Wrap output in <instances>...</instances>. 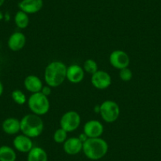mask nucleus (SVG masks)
<instances>
[{
  "label": "nucleus",
  "instance_id": "f257e3e1",
  "mask_svg": "<svg viewBox=\"0 0 161 161\" xmlns=\"http://www.w3.org/2000/svg\"><path fill=\"white\" fill-rule=\"evenodd\" d=\"M67 66L61 61H53L49 63L44 70V80L51 88L61 86L66 79Z\"/></svg>",
  "mask_w": 161,
  "mask_h": 161
},
{
  "label": "nucleus",
  "instance_id": "f03ea898",
  "mask_svg": "<svg viewBox=\"0 0 161 161\" xmlns=\"http://www.w3.org/2000/svg\"><path fill=\"white\" fill-rule=\"evenodd\" d=\"M108 144L101 137L87 138L83 142L82 152L85 156L92 160H98L107 155L108 152Z\"/></svg>",
  "mask_w": 161,
  "mask_h": 161
},
{
  "label": "nucleus",
  "instance_id": "7ed1b4c3",
  "mask_svg": "<svg viewBox=\"0 0 161 161\" xmlns=\"http://www.w3.org/2000/svg\"><path fill=\"white\" fill-rule=\"evenodd\" d=\"M21 131L30 138L38 137L44 131V125L40 116L35 114H28L20 120Z\"/></svg>",
  "mask_w": 161,
  "mask_h": 161
},
{
  "label": "nucleus",
  "instance_id": "20e7f679",
  "mask_svg": "<svg viewBox=\"0 0 161 161\" xmlns=\"http://www.w3.org/2000/svg\"><path fill=\"white\" fill-rule=\"evenodd\" d=\"M28 106L32 114L41 116L47 114L50 110V101L48 97L41 92L32 93L28 99Z\"/></svg>",
  "mask_w": 161,
  "mask_h": 161
},
{
  "label": "nucleus",
  "instance_id": "39448f33",
  "mask_svg": "<svg viewBox=\"0 0 161 161\" xmlns=\"http://www.w3.org/2000/svg\"><path fill=\"white\" fill-rule=\"evenodd\" d=\"M100 114L103 120L108 123H112L120 115V108L116 102L108 100L100 105Z\"/></svg>",
  "mask_w": 161,
  "mask_h": 161
},
{
  "label": "nucleus",
  "instance_id": "423d86ee",
  "mask_svg": "<svg viewBox=\"0 0 161 161\" xmlns=\"http://www.w3.org/2000/svg\"><path fill=\"white\" fill-rule=\"evenodd\" d=\"M80 115L75 111H69L63 114L60 119V127L67 133L76 130L80 126Z\"/></svg>",
  "mask_w": 161,
  "mask_h": 161
},
{
  "label": "nucleus",
  "instance_id": "0eeeda50",
  "mask_svg": "<svg viewBox=\"0 0 161 161\" xmlns=\"http://www.w3.org/2000/svg\"><path fill=\"white\" fill-rule=\"evenodd\" d=\"M110 64L117 69L129 67L130 58L128 54L123 50H114L109 55Z\"/></svg>",
  "mask_w": 161,
  "mask_h": 161
},
{
  "label": "nucleus",
  "instance_id": "6e6552de",
  "mask_svg": "<svg viewBox=\"0 0 161 161\" xmlns=\"http://www.w3.org/2000/svg\"><path fill=\"white\" fill-rule=\"evenodd\" d=\"M112 80L111 77L108 72L104 70H98L93 74L91 77V83L96 89L100 90H104L110 87Z\"/></svg>",
  "mask_w": 161,
  "mask_h": 161
},
{
  "label": "nucleus",
  "instance_id": "1a4fd4ad",
  "mask_svg": "<svg viewBox=\"0 0 161 161\" xmlns=\"http://www.w3.org/2000/svg\"><path fill=\"white\" fill-rule=\"evenodd\" d=\"M103 124L98 120H89L83 126V133L88 138L100 137L103 133Z\"/></svg>",
  "mask_w": 161,
  "mask_h": 161
},
{
  "label": "nucleus",
  "instance_id": "9d476101",
  "mask_svg": "<svg viewBox=\"0 0 161 161\" xmlns=\"http://www.w3.org/2000/svg\"><path fill=\"white\" fill-rule=\"evenodd\" d=\"M44 7L43 0H21L18 3V8L20 10L28 14H34L41 10Z\"/></svg>",
  "mask_w": 161,
  "mask_h": 161
},
{
  "label": "nucleus",
  "instance_id": "9b49d317",
  "mask_svg": "<svg viewBox=\"0 0 161 161\" xmlns=\"http://www.w3.org/2000/svg\"><path fill=\"white\" fill-rule=\"evenodd\" d=\"M85 77V70L83 67L77 64H72L67 67L66 80L73 84H78Z\"/></svg>",
  "mask_w": 161,
  "mask_h": 161
},
{
  "label": "nucleus",
  "instance_id": "f8f14e48",
  "mask_svg": "<svg viewBox=\"0 0 161 161\" xmlns=\"http://www.w3.org/2000/svg\"><path fill=\"white\" fill-rule=\"evenodd\" d=\"M13 145L15 149L23 153H28L33 148L32 138L23 134L17 135L14 137L13 141Z\"/></svg>",
  "mask_w": 161,
  "mask_h": 161
},
{
  "label": "nucleus",
  "instance_id": "ddd939ff",
  "mask_svg": "<svg viewBox=\"0 0 161 161\" xmlns=\"http://www.w3.org/2000/svg\"><path fill=\"white\" fill-rule=\"evenodd\" d=\"M26 44V37L21 32H15L8 39L7 45L13 52H18L24 48Z\"/></svg>",
  "mask_w": 161,
  "mask_h": 161
},
{
  "label": "nucleus",
  "instance_id": "4468645a",
  "mask_svg": "<svg viewBox=\"0 0 161 161\" xmlns=\"http://www.w3.org/2000/svg\"><path fill=\"white\" fill-rule=\"evenodd\" d=\"M83 142L79 139V137H69L63 143V150L65 153L70 156L77 155L82 151Z\"/></svg>",
  "mask_w": 161,
  "mask_h": 161
},
{
  "label": "nucleus",
  "instance_id": "2eb2a0df",
  "mask_svg": "<svg viewBox=\"0 0 161 161\" xmlns=\"http://www.w3.org/2000/svg\"><path fill=\"white\" fill-rule=\"evenodd\" d=\"M24 86L28 92L32 94L40 92L44 86L40 77L33 74H30L25 78Z\"/></svg>",
  "mask_w": 161,
  "mask_h": 161
},
{
  "label": "nucleus",
  "instance_id": "dca6fc26",
  "mask_svg": "<svg viewBox=\"0 0 161 161\" xmlns=\"http://www.w3.org/2000/svg\"><path fill=\"white\" fill-rule=\"evenodd\" d=\"M2 129L7 134L14 135L21 131V123L20 120L14 117L6 119L3 122Z\"/></svg>",
  "mask_w": 161,
  "mask_h": 161
},
{
  "label": "nucleus",
  "instance_id": "f3484780",
  "mask_svg": "<svg viewBox=\"0 0 161 161\" xmlns=\"http://www.w3.org/2000/svg\"><path fill=\"white\" fill-rule=\"evenodd\" d=\"M47 154L44 148L40 147H33L28 153L27 161H47Z\"/></svg>",
  "mask_w": 161,
  "mask_h": 161
},
{
  "label": "nucleus",
  "instance_id": "a211bd4d",
  "mask_svg": "<svg viewBox=\"0 0 161 161\" xmlns=\"http://www.w3.org/2000/svg\"><path fill=\"white\" fill-rule=\"evenodd\" d=\"M17 154L14 148L8 145L0 146V161H16Z\"/></svg>",
  "mask_w": 161,
  "mask_h": 161
},
{
  "label": "nucleus",
  "instance_id": "6ab92c4d",
  "mask_svg": "<svg viewBox=\"0 0 161 161\" xmlns=\"http://www.w3.org/2000/svg\"><path fill=\"white\" fill-rule=\"evenodd\" d=\"M29 14L25 12L19 10L15 14L14 23L18 28L21 29H24L27 28L29 25Z\"/></svg>",
  "mask_w": 161,
  "mask_h": 161
},
{
  "label": "nucleus",
  "instance_id": "aec40b11",
  "mask_svg": "<svg viewBox=\"0 0 161 161\" xmlns=\"http://www.w3.org/2000/svg\"><path fill=\"white\" fill-rule=\"evenodd\" d=\"M83 69H84L85 72L88 73L91 75H92L97 71L99 70L98 65H97V62L93 59H91V58L86 60L84 65H83Z\"/></svg>",
  "mask_w": 161,
  "mask_h": 161
},
{
  "label": "nucleus",
  "instance_id": "412c9836",
  "mask_svg": "<svg viewBox=\"0 0 161 161\" xmlns=\"http://www.w3.org/2000/svg\"><path fill=\"white\" fill-rule=\"evenodd\" d=\"M11 98L17 104L19 105H23L28 100L24 92L21 90H19V89H16V90H14L12 92Z\"/></svg>",
  "mask_w": 161,
  "mask_h": 161
},
{
  "label": "nucleus",
  "instance_id": "4be33fe9",
  "mask_svg": "<svg viewBox=\"0 0 161 161\" xmlns=\"http://www.w3.org/2000/svg\"><path fill=\"white\" fill-rule=\"evenodd\" d=\"M67 134L68 133L66 132L65 130L62 129L61 127L59 129L56 130L55 132L54 133L53 139L55 142L58 144H63L67 139Z\"/></svg>",
  "mask_w": 161,
  "mask_h": 161
},
{
  "label": "nucleus",
  "instance_id": "5701e85b",
  "mask_svg": "<svg viewBox=\"0 0 161 161\" xmlns=\"http://www.w3.org/2000/svg\"><path fill=\"white\" fill-rule=\"evenodd\" d=\"M119 77L123 81L127 82L132 79L133 72L129 67L123 68L122 69H119Z\"/></svg>",
  "mask_w": 161,
  "mask_h": 161
},
{
  "label": "nucleus",
  "instance_id": "b1692460",
  "mask_svg": "<svg viewBox=\"0 0 161 161\" xmlns=\"http://www.w3.org/2000/svg\"><path fill=\"white\" fill-rule=\"evenodd\" d=\"M40 92H42L44 95H45L46 97H48V96H50L51 93H52V88L47 85V86H43L42 89H41Z\"/></svg>",
  "mask_w": 161,
  "mask_h": 161
},
{
  "label": "nucleus",
  "instance_id": "393cba45",
  "mask_svg": "<svg viewBox=\"0 0 161 161\" xmlns=\"http://www.w3.org/2000/svg\"><path fill=\"white\" fill-rule=\"evenodd\" d=\"M3 90H4L3 85V83L0 81V97L3 95Z\"/></svg>",
  "mask_w": 161,
  "mask_h": 161
},
{
  "label": "nucleus",
  "instance_id": "a878e982",
  "mask_svg": "<svg viewBox=\"0 0 161 161\" xmlns=\"http://www.w3.org/2000/svg\"><path fill=\"white\" fill-rule=\"evenodd\" d=\"M4 18V14H3V13L2 11H1V10H0V21H2L3 19Z\"/></svg>",
  "mask_w": 161,
  "mask_h": 161
},
{
  "label": "nucleus",
  "instance_id": "bb28decb",
  "mask_svg": "<svg viewBox=\"0 0 161 161\" xmlns=\"http://www.w3.org/2000/svg\"><path fill=\"white\" fill-rule=\"evenodd\" d=\"M4 3H5V0H0V7H2Z\"/></svg>",
  "mask_w": 161,
  "mask_h": 161
}]
</instances>
